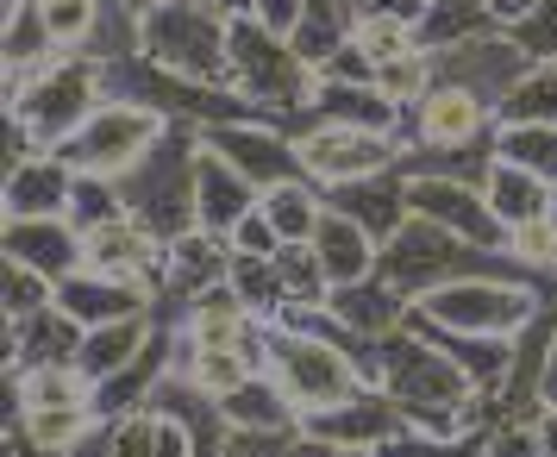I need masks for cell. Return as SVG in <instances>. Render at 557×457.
<instances>
[{
	"mask_svg": "<svg viewBox=\"0 0 557 457\" xmlns=\"http://www.w3.org/2000/svg\"><path fill=\"white\" fill-rule=\"evenodd\" d=\"M320 76H326V82H376V63H370V57H363L351 38H345V45H338V51L320 63Z\"/></svg>",
	"mask_w": 557,
	"mask_h": 457,
	"instance_id": "obj_49",
	"label": "cell"
},
{
	"mask_svg": "<svg viewBox=\"0 0 557 457\" xmlns=\"http://www.w3.org/2000/svg\"><path fill=\"white\" fill-rule=\"evenodd\" d=\"M482 195H488V207L502 213V226H527V220H539V213H552L557 188L552 182H539L532 170H520V163H507V157H495V170H488V182H482Z\"/></svg>",
	"mask_w": 557,
	"mask_h": 457,
	"instance_id": "obj_28",
	"label": "cell"
},
{
	"mask_svg": "<svg viewBox=\"0 0 557 457\" xmlns=\"http://www.w3.org/2000/svg\"><path fill=\"white\" fill-rule=\"evenodd\" d=\"M88 427H95V407H26L20 420H7V432H26L45 452H70Z\"/></svg>",
	"mask_w": 557,
	"mask_h": 457,
	"instance_id": "obj_34",
	"label": "cell"
},
{
	"mask_svg": "<svg viewBox=\"0 0 557 457\" xmlns=\"http://www.w3.org/2000/svg\"><path fill=\"white\" fill-rule=\"evenodd\" d=\"M488 457H545L539 420H502V427L488 432Z\"/></svg>",
	"mask_w": 557,
	"mask_h": 457,
	"instance_id": "obj_48",
	"label": "cell"
},
{
	"mask_svg": "<svg viewBox=\"0 0 557 457\" xmlns=\"http://www.w3.org/2000/svg\"><path fill=\"white\" fill-rule=\"evenodd\" d=\"M495 157L520 163V170H532L539 182L557 188V126H502L495 132Z\"/></svg>",
	"mask_w": 557,
	"mask_h": 457,
	"instance_id": "obj_36",
	"label": "cell"
},
{
	"mask_svg": "<svg viewBox=\"0 0 557 457\" xmlns=\"http://www.w3.org/2000/svg\"><path fill=\"white\" fill-rule=\"evenodd\" d=\"M376 457H488V432H395Z\"/></svg>",
	"mask_w": 557,
	"mask_h": 457,
	"instance_id": "obj_37",
	"label": "cell"
},
{
	"mask_svg": "<svg viewBox=\"0 0 557 457\" xmlns=\"http://www.w3.org/2000/svg\"><path fill=\"white\" fill-rule=\"evenodd\" d=\"M82 320H70L63 307H38L26 320H7V370H45V363H76L82 351Z\"/></svg>",
	"mask_w": 557,
	"mask_h": 457,
	"instance_id": "obj_18",
	"label": "cell"
},
{
	"mask_svg": "<svg viewBox=\"0 0 557 457\" xmlns=\"http://www.w3.org/2000/svg\"><path fill=\"white\" fill-rule=\"evenodd\" d=\"M426 7H432V0H357L351 20H357V13H382V20H407V26H420V20H426Z\"/></svg>",
	"mask_w": 557,
	"mask_h": 457,
	"instance_id": "obj_51",
	"label": "cell"
},
{
	"mask_svg": "<svg viewBox=\"0 0 557 457\" xmlns=\"http://www.w3.org/2000/svg\"><path fill=\"white\" fill-rule=\"evenodd\" d=\"M539 402H545V407H557V351H552V363H545V382H539Z\"/></svg>",
	"mask_w": 557,
	"mask_h": 457,
	"instance_id": "obj_55",
	"label": "cell"
},
{
	"mask_svg": "<svg viewBox=\"0 0 557 457\" xmlns=\"http://www.w3.org/2000/svg\"><path fill=\"white\" fill-rule=\"evenodd\" d=\"M226 402V420L232 427H257V432H276V427H301V407L288 402L276 388V376L270 370H257V376H245L232 395H220Z\"/></svg>",
	"mask_w": 557,
	"mask_h": 457,
	"instance_id": "obj_30",
	"label": "cell"
},
{
	"mask_svg": "<svg viewBox=\"0 0 557 457\" xmlns=\"http://www.w3.org/2000/svg\"><path fill=\"white\" fill-rule=\"evenodd\" d=\"M0 251L32 263L38 276H76L82 270V226L70 213H45V220H7V238H0Z\"/></svg>",
	"mask_w": 557,
	"mask_h": 457,
	"instance_id": "obj_17",
	"label": "cell"
},
{
	"mask_svg": "<svg viewBox=\"0 0 557 457\" xmlns=\"http://www.w3.org/2000/svg\"><path fill=\"white\" fill-rule=\"evenodd\" d=\"M263 213H270V226L282 232V245H313V232L326 220V188H320V182L263 188Z\"/></svg>",
	"mask_w": 557,
	"mask_h": 457,
	"instance_id": "obj_32",
	"label": "cell"
},
{
	"mask_svg": "<svg viewBox=\"0 0 557 457\" xmlns=\"http://www.w3.org/2000/svg\"><path fill=\"white\" fill-rule=\"evenodd\" d=\"M502 120L495 107H482L470 88H451V82H432L413 107H401V132L395 145H476V138H495Z\"/></svg>",
	"mask_w": 557,
	"mask_h": 457,
	"instance_id": "obj_10",
	"label": "cell"
},
{
	"mask_svg": "<svg viewBox=\"0 0 557 457\" xmlns=\"http://www.w3.org/2000/svg\"><path fill=\"white\" fill-rule=\"evenodd\" d=\"M502 126H557V63H532L527 82L502 101Z\"/></svg>",
	"mask_w": 557,
	"mask_h": 457,
	"instance_id": "obj_35",
	"label": "cell"
},
{
	"mask_svg": "<svg viewBox=\"0 0 557 457\" xmlns=\"http://www.w3.org/2000/svg\"><path fill=\"white\" fill-rule=\"evenodd\" d=\"M207 151H220L238 170V176H251L257 188H282V182H313L301 163V145L288 138L282 126L270 120H232V126H207L201 132Z\"/></svg>",
	"mask_w": 557,
	"mask_h": 457,
	"instance_id": "obj_9",
	"label": "cell"
},
{
	"mask_svg": "<svg viewBox=\"0 0 557 457\" xmlns=\"http://www.w3.org/2000/svg\"><path fill=\"white\" fill-rule=\"evenodd\" d=\"M232 288L251 301L257 320H282V313H288L282 282H276V263H270V257H238V263H232Z\"/></svg>",
	"mask_w": 557,
	"mask_h": 457,
	"instance_id": "obj_40",
	"label": "cell"
},
{
	"mask_svg": "<svg viewBox=\"0 0 557 457\" xmlns=\"http://www.w3.org/2000/svg\"><path fill=\"white\" fill-rule=\"evenodd\" d=\"M301 427H276V432H257V427H232L226 445H220V457H282L288 452V439H295Z\"/></svg>",
	"mask_w": 557,
	"mask_h": 457,
	"instance_id": "obj_47",
	"label": "cell"
},
{
	"mask_svg": "<svg viewBox=\"0 0 557 457\" xmlns=\"http://www.w3.org/2000/svg\"><path fill=\"white\" fill-rule=\"evenodd\" d=\"M407 207L432 220V226L457 232V238H470L482 251H507V238L513 232L502 226V213L488 207L476 182H445V176H407Z\"/></svg>",
	"mask_w": 557,
	"mask_h": 457,
	"instance_id": "obj_11",
	"label": "cell"
},
{
	"mask_svg": "<svg viewBox=\"0 0 557 457\" xmlns=\"http://www.w3.org/2000/svg\"><path fill=\"white\" fill-rule=\"evenodd\" d=\"M232 263H238L232 238H220V232H207V226L182 232L176 245H170V263H163V295H157V301L188 307L195 295L220 288V282H232Z\"/></svg>",
	"mask_w": 557,
	"mask_h": 457,
	"instance_id": "obj_14",
	"label": "cell"
},
{
	"mask_svg": "<svg viewBox=\"0 0 557 457\" xmlns=\"http://www.w3.org/2000/svg\"><path fill=\"white\" fill-rule=\"evenodd\" d=\"M313 120L320 126H357V132H401V107L382 95L376 82H326L313 88Z\"/></svg>",
	"mask_w": 557,
	"mask_h": 457,
	"instance_id": "obj_22",
	"label": "cell"
},
{
	"mask_svg": "<svg viewBox=\"0 0 557 457\" xmlns=\"http://www.w3.org/2000/svg\"><path fill=\"white\" fill-rule=\"evenodd\" d=\"M351 457H376V452H351Z\"/></svg>",
	"mask_w": 557,
	"mask_h": 457,
	"instance_id": "obj_58",
	"label": "cell"
},
{
	"mask_svg": "<svg viewBox=\"0 0 557 457\" xmlns=\"http://www.w3.org/2000/svg\"><path fill=\"white\" fill-rule=\"evenodd\" d=\"M51 301H57L51 276H38L20 257H0V307H7V320H26V313H38V307H51Z\"/></svg>",
	"mask_w": 557,
	"mask_h": 457,
	"instance_id": "obj_38",
	"label": "cell"
},
{
	"mask_svg": "<svg viewBox=\"0 0 557 457\" xmlns=\"http://www.w3.org/2000/svg\"><path fill=\"white\" fill-rule=\"evenodd\" d=\"M151 332H157V313H132V320L88 326V332H82V351H76V370L88 382H107L113 370H126L132 357L151 345Z\"/></svg>",
	"mask_w": 557,
	"mask_h": 457,
	"instance_id": "obj_26",
	"label": "cell"
},
{
	"mask_svg": "<svg viewBox=\"0 0 557 457\" xmlns=\"http://www.w3.org/2000/svg\"><path fill=\"white\" fill-rule=\"evenodd\" d=\"M326 207H338L345 220H357V226L370 232L376 245H388V238H395V232L413 220L401 170H376V176H357V182H332V188H326Z\"/></svg>",
	"mask_w": 557,
	"mask_h": 457,
	"instance_id": "obj_15",
	"label": "cell"
},
{
	"mask_svg": "<svg viewBox=\"0 0 557 457\" xmlns=\"http://www.w3.org/2000/svg\"><path fill=\"white\" fill-rule=\"evenodd\" d=\"M376 88L395 107H413L432 88V51H407V57H395V63H376Z\"/></svg>",
	"mask_w": 557,
	"mask_h": 457,
	"instance_id": "obj_42",
	"label": "cell"
},
{
	"mask_svg": "<svg viewBox=\"0 0 557 457\" xmlns=\"http://www.w3.org/2000/svg\"><path fill=\"white\" fill-rule=\"evenodd\" d=\"M132 7H138V13H151V7H163V0H132Z\"/></svg>",
	"mask_w": 557,
	"mask_h": 457,
	"instance_id": "obj_57",
	"label": "cell"
},
{
	"mask_svg": "<svg viewBox=\"0 0 557 457\" xmlns=\"http://www.w3.org/2000/svg\"><path fill=\"white\" fill-rule=\"evenodd\" d=\"M70 195H76V170L57 151L32 157L26 170L7 176V220H45V213H70Z\"/></svg>",
	"mask_w": 557,
	"mask_h": 457,
	"instance_id": "obj_23",
	"label": "cell"
},
{
	"mask_svg": "<svg viewBox=\"0 0 557 457\" xmlns=\"http://www.w3.org/2000/svg\"><path fill=\"white\" fill-rule=\"evenodd\" d=\"M539 288L527 282H502V276H463V282H445V288H432L420 295V313L438 320V326L451 332H495V338H513V332L527 326L532 313H539Z\"/></svg>",
	"mask_w": 557,
	"mask_h": 457,
	"instance_id": "obj_7",
	"label": "cell"
},
{
	"mask_svg": "<svg viewBox=\"0 0 557 457\" xmlns=\"http://www.w3.org/2000/svg\"><path fill=\"white\" fill-rule=\"evenodd\" d=\"M507 251L520 257L527 270H539V276H557V226H552V213H539V220H527V226H513Z\"/></svg>",
	"mask_w": 557,
	"mask_h": 457,
	"instance_id": "obj_44",
	"label": "cell"
},
{
	"mask_svg": "<svg viewBox=\"0 0 557 457\" xmlns=\"http://www.w3.org/2000/svg\"><path fill=\"white\" fill-rule=\"evenodd\" d=\"M145 57L170 76L232 88V20H220L207 0H163L145 13Z\"/></svg>",
	"mask_w": 557,
	"mask_h": 457,
	"instance_id": "obj_4",
	"label": "cell"
},
{
	"mask_svg": "<svg viewBox=\"0 0 557 457\" xmlns=\"http://www.w3.org/2000/svg\"><path fill=\"white\" fill-rule=\"evenodd\" d=\"M95 13H101V0H51L45 20H51L57 51H82V38L95 32Z\"/></svg>",
	"mask_w": 557,
	"mask_h": 457,
	"instance_id": "obj_45",
	"label": "cell"
},
{
	"mask_svg": "<svg viewBox=\"0 0 557 457\" xmlns=\"http://www.w3.org/2000/svg\"><path fill=\"white\" fill-rule=\"evenodd\" d=\"M170 370H182V376H195L201 388H213V395H232L245 376H257L251 357L238 351V345H182V363H170Z\"/></svg>",
	"mask_w": 557,
	"mask_h": 457,
	"instance_id": "obj_33",
	"label": "cell"
},
{
	"mask_svg": "<svg viewBox=\"0 0 557 457\" xmlns=\"http://www.w3.org/2000/svg\"><path fill=\"white\" fill-rule=\"evenodd\" d=\"M270 376H276V388L288 395V402L307 413H326V407H345L357 402V395H370V382H363V370H357L351 351H338L332 338H320V332H301V326H270V363H263Z\"/></svg>",
	"mask_w": 557,
	"mask_h": 457,
	"instance_id": "obj_3",
	"label": "cell"
},
{
	"mask_svg": "<svg viewBox=\"0 0 557 457\" xmlns=\"http://www.w3.org/2000/svg\"><path fill=\"white\" fill-rule=\"evenodd\" d=\"M376 351H382V395L401 402L407 427H420V432H470L463 427V413H470V395H482V388L463 376L432 338H420L413 326H401V332H388Z\"/></svg>",
	"mask_w": 557,
	"mask_h": 457,
	"instance_id": "obj_1",
	"label": "cell"
},
{
	"mask_svg": "<svg viewBox=\"0 0 557 457\" xmlns=\"http://www.w3.org/2000/svg\"><path fill=\"white\" fill-rule=\"evenodd\" d=\"M488 32H507L488 0H432L426 20L413 26V38H420V51H457V45L488 38Z\"/></svg>",
	"mask_w": 557,
	"mask_h": 457,
	"instance_id": "obj_27",
	"label": "cell"
},
{
	"mask_svg": "<svg viewBox=\"0 0 557 457\" xmlns=\"http://www.w3.org/2000/svg\"><path fill=\"white\" fill-rule=\"evenodd\" d=\"M376 238L357 226V220H345L338 207H326V220H320V232H313V257L326 263V282L332 288H345V282H363L376 276Z\"/></svg>",
	"mask_w": 557,
	"mask_h": 457,
	"instance_id": "obj_25",
	"label": "cell"
},
{
	"mask_svg": "<svg viewBox=\"0 0 557 457\" xmlns=\"http://www.w3.org/2000/svg\"><path fill=\"white\" fill-rule=\"evenodd\" d=\"M57 307L82 320V326H107V320H132V313H157V288L132 276H107V270H88L82 263L76 276L57 282Z\"/></svg>",
	"mask_w": 557,
	"mask_h": 457,
	"instance_id": "obj_13",
	"label": "cell"
},
{
	"mask_svg": "<svg viewBox=\"0 0 557 457\" xmlns=\"http://www.w3.org/2000/svg\"><path fill=\"white\" fill-rule=\"evenodd\" d=\"M63 457H120V452H113V420H95V427L82 432Z\"/></svg>",
	"mask_w": 557,
	"mask_h": 457,
	"instance_id": "obj_52",
	"label": "cell"
},
{
	"mask_svg": "<svg viewBox=\"0 0 557 457\" xmlns=\"http://www.w3.org/2000/svg\"><path fill=\"white\" fill-rule=\"evenodd\" d=\"M301 163L320 188H332V182H357V176H376V170H395V163H401V145H395L388 132L313 126L301 138Z\"/></svg>",
	"mask_w": 557,
	"mask_h": 457,
	"instance_id": "obj_12",
	"label": "cell"
},
{
	"mask_svg": "<svg viewBox=\"0 0 557 457\" xmlns=\"http://www.w3.org/2000/svg\"><path fill=\"white\" fill-rule=\"evenodd\" d=\"M0 57H7V95L26 88V76H38L57 57L45 0H7V45H0Z\"/></svg>",
	"mask_w": 557,
	"mask_h": 457,
	"instance_id": "obj_24",
	"label": "cell"
},
{
	"mask_svg": "<svg viewBox=\"0 0 557 457\" xmlns=\"http://www.w3.org/2000/svg\"><path fill=\"white\" fill-rule=\"evenodd\" d=\"M345 7H357V0H345Z\"/></svg>",
	"mask_w": 557,
	"mask_h": 457,
	"instance_id": "obj_59",
	"label": "cell"
},
{
	"mask_svg": "<svg viewBox=\"0 0 557 457\" xmlns=\"http://www.w3.org/2000/svg\"><path fill=\"white\" fill-rule=\"evenodd\" d=\"M170 376V326L157 320L151 345L132 357L126 370H113L107 382H95V420H126V413H138V407H151L157 382Z\"/></svg>",
	"mask_w": 557,
	"mask_h": 457,
	"instance_id": "obj_19",
	"label": "cell"
},
{
	"mask_svg": "<svg viewBox=\"0 0 557 457\" xmlns=\"http://www.w3.org/2000/svg\"><path fill=\"white\" fill-rule=\"evenodd\" d=\"M351 45L370 57V63H395V57L420 51L413 26H407V20H382V13H357L351 20Z\"/></svg>",
	"mask_w": 557,
	"mask_h": 457,
	"instance_id": "obj_39",
	"label": "cell"
},
{
	"mask_svg": "<svg viewBox=\"0 0 557 457\" xmlns=\"http://www.w3.org/2000/svg\"><path fill=\"white\" fill-rule=\"evenodd\" d=\"M113 452L120 457H201L195 439L170 413H157V407H138L126 420H113Z\"/></svg>",
	"mask_w": 557,
	"mask_h": 457,
	"instance_id": "obj_31",
	"label": "cell"
},
{
	"mask_svg": "<svg viewBox=\"0 0 557 457\" xmlns=\"http://www.w3.org/2000/svg\"><path fill=\"white\" fill-rule=\"evenodd\" d=\"M507 38H513L532 63H557V0H532L527 13L507 26Z\"/></svg>",
	"mask_w": 557,
	"mask_h": 457,
	"instance_id": "obj_43",
	"label": "cell"
},
{
	"mask_svg": "<svg viewBox=\"0 0 557 457\" xmlns=\"http://www.w3.org/2000/svg\"><path fill=\"white\" fill-rule=\"evenodd\" d=\"M401 176H445V182H488L495 170V138H476V145H407L401 163H395Z\"/></svg>",
	"mask_w": 557,
	"mask_h": 457,
	"instance_id": "obj_29",
	"label": "cell"
},
{
	"mask_svg": "<svg viewBox=\"0 0 557 457\" xmlns=\"http://www.w3.org/2000/svg\"><path fill=\"white\" fill-rule=\"evenodd\" d=\"M207 7H213L220 20H251L257 13V0H207Z\"/></svg>",
	"mask_w": 557,
	"mask_h": 457,
	"instance_id": "obj_53",
	"label": "cell"
},
{
	"mask_svg": "<svg viewBox=\"0 0 557 457\" xmlns=\"http://www.w3.org/2000/svg\"><path fill=\"white\" fill-rule=\"evenodd\" d=\"M101 101H107L101 63L70 51V57H51L38 76H26V88H13V95H7V113H20V120L45 138V151H63Z\"/></svg>",
	"mask_w": 557,
	"mask_h": 457,
	"instance_id": "obj_5",
	"label": "cell"
},
{
	"mask_svg": "<svg viewBox=\"0 0 557 457\" xmlns=\"http://www.w3.org/2000/svg\"><path fill=\"white\" fill-rule=\"evenodd\" d=\"M232 251H238V257H276V251H282V232L270 226L263 201H257L251 213L238 220V226H232Z\"/></svg>",
	"mask_w": 557,
	"mask_h": 457,
	"instance_id": "obj_46",
	"label": "cell"
},
{
	"mask_svg": "<svg viewBox=\"0 0 557 457\" xmlns=\"http://www.w3.org/2000/svg\"><path fill=\"white\" fill-rule=\"evenodd\" d=\"M539 439H545V457H557V407L539 413Z\"/></svg>",
	"mask_w": 557,
	"mask_h": 457,
	"instance_id": "obj_54",
	"label": "cell"
},
{
	"mask_svg": "<svg viewBox=\"0 0 557 457\" xmlns=\"http://www.w3.org/2000/svg\"><path fill=\"white\" fill-rule=\"evenodd\" d=\"M301 13H307V0H257V26H270L276 38H295V26H301Z\"/></svg>",
	"mask_w": 557,
	"mask_h": 457,
	"instance_id": "obj_50",
	"label": "cell"
},
{
	"mask_svg": "<svg viewBox=\"0 0 557 457\" xmlns=\"http://www.w3.org/2000/svg\"><path fill=\"white\" fill-rule=\"evenodd\" d=\"M70 220L82 232L107 226V220H126V195L113 176H76V195H70Z\"/></svg>",
	"mask_w": 557,
	"mask_h": 457,
	"instance_id": "obj_41",
	"label": "cell"
},
{
	"mask_svg": "<svg viewBox=\"0 0 557 457\" xmlns=\"http://www.w3.org/2000/svg\"><path fill=\"white\" fill-rule=\"evenodd\" d=\"M488 7H495V13H502V26H513V20H520V13H527L532 0H488Z\"/></svg>",
	"mask_w": 557,
	"mask_h": 457,
	"instance_id": "obj_56",
	"label": "cell"
},
{
	"mask_svg": "<svg viewBox=\"0 0 557 457\" xmlns=\"http://www.w3.org/2000/svg\"><path fill=\"white\" fill-rule=\"evenodd\" d=\"M326 307L357 332V338H376V345L388 338V332H401V326H407V313H413V301H407L395 282H382V276H363V282H345V288H332Z\"/></svg>",
	"mask_w": 557,
	"mask_h": 457,
	"instance_id": "obj_21",
	"label": "cell"
},
{
	"mask_svg": "<svg viewBox=\"0 0 557 457\" xmlns=\"http://www.w3.org/2000/svg\"><path fill=\"white\" fill-rule=\"evenodd\" d=\"M301 427L320 432V439H332V445H345V452H382L395 432H407V413H401V402H395V395L370 388V395H357V402H345V407L307 413Z\"/></svg>",
	"mask_w": 557,
	"mask_h": 457,
	"instance_id": "obj_16",
	"label": "cell"
},
{
	"mask_svg": "<svg viewBox=\"0 0 557 457\" xmlns=\"http://www.w3.org/2000/svg\"><path fill=\"white\" fill-rule=\"evenodd\" d=\"M532 57L507 38V32H488V38H470L457 51H432V82H451V88H470L482 107H495L502 120V101L527 82Z\"/></svg>",
	"mask_w": 557,
	"mask_h": 457,
	"instance_id": "obj_8",
	"label": "cell"
},
{
	"mask_svg": "<svg viewBox=\"0 0 557 457\" xmlns=\"http://www.w3.org/2000/svg\"><path fill=\"white\" fill-rule=\"evenodd\" d=\"M195 170H201V126L170 120V132L120 176L126 213L145 232H157L163 245H176L182 232L201 226V213H195Z\"/></svg>",
	"mask_w": 557,
	"mask_h": 457,
	"instance_id": "obj_2",
	"label": "cell"
},
{
	"mask_svg": "<svg viewBox=\"0 0 557 457\" xmlns=\"http://www.w3.org/2000/svg\"><path fill=\"white\" fill-rule=\"evenodd\" d=\"M170 132V120L157 113V107H132V101H101L88 120H82V132L63 145V163L76 170V176H126L138 157L151 151L157 138Z\"/></svg>",
	"mask_w": 557,
	"mask_h": 457,
	"instance_id": "obj_6",
	"label": "cell"
},
{
	"mask_svg": "<svg viewBox=\"0 0 557 457\" xmlns=\"http://www.w3.org/2000/svg\"><path fill=\"white\" fill-rule=\"evenodd\" d=\"M257 201H263V188H257L251 176H238L220 151L201 145V170H195V213H201V226L232 238V226H238Z\"/></svg>",
	"mask_w": 557,
	"mask_h": 457,
	"instance_id": "obj_20",
	"label": "cell"
}]
</instances>
